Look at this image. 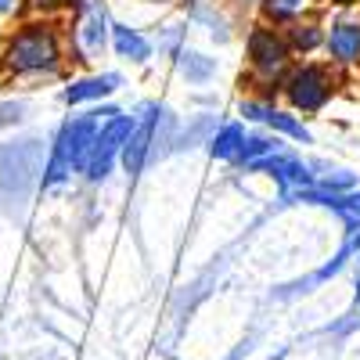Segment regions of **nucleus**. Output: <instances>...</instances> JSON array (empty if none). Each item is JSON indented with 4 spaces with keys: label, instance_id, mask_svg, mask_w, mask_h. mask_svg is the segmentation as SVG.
Listing matches in <instances>:
<instances>
[{
    "label": "nucleus",
    "instance_id": "obj_1",
    "mask_svg": "<svg viewBox=\"0 0 360 360\" xmlns=\"http://www.w3.org/2000/svg\"><path fill=\"white\" fill-rule=\"evenodd\" d=\"M112 115H119V108L108 105V108H90V112L69 119L62 127V134L54 137L51 162L44 166V188H58V184H65L72 173H83L86 155H90V148H94V137H98L101 123Z\"/></svg>",
    "mask_w": 360,
    "mask_h": 360
},
{
    "label": "nucleus",
    "instance_id": "obj_2",
    "mask_svg": "<svg viewBox=\"0 0 360 360\" xmlns=\"http://www.w3.org/2000/svg\"><path fill=\"white\" fill-rule=\"evenodd\" d=\"M4 69L11 76H40V72H54L62 65V40H58L54 25L47 22H29L18 33L8 37L4 44Z\"/></svg>",
    "mask_w": 360,
    "mask_h": 360
},
{
    "label": "nucleus",
    "instance_id": "obj_3",
    "mask_svg": "<svg viewBox=\"0 0 360 360\" xmlns=\"http://www.w3.org/2000/svg\"><path fill=\"white\" fill-rule=\"evenodd\" d=\"M245 51H249V69H252V76H256L259 83H278V86H281V79H285L288 69H292V58H295L281 29H270L266 22L256 25L252 33H249V40H245Z\"/></svg>",
    "mask_w": 360,
    "mask_h": 360
},
{
    "label": "nucleus",
    "instance_id": "obj_4",
    "mask_svg": "<svg viewBox=\"0 0 360 360\" xmlns=\"http://www.w3.org/2000/svg\"><path fill=\"white\" fill-rule=\"evenodd\" d=\"M281 94L292 105V112H321L335 94V76L332 69L303 62V65H292L288 76L281 79Z\"/></svg>",
    "mask_w": 360,
    "mask_h": 360
},
{
    "label": "nucleus",
    "instance_id": "obj_5",
    "mask_svg": "<svg viewBox=\"0 0 360 360\" xmlns=\"http://www.w3.org/2000/svg\"><path fill=\"white\" fill-rule=\"evenodd\" d=\"M134 127H137V119L123 115V112L101 123V130L94 137V148H90V155H86V166H83V176L90 180V184H98V180H105L112 173V166H115L119 155H123V144L134 134Z\"/></svg>",
    "mask_w": 360,
    "mask_h": 360
},
{
    "label": "nucleus",
    "instance_id": "obj_6",
    "mask_svg": "<svg viewBox=\"0 0 360 360\" xmlns=\"http://www.w3.org/2000/svg\"><path fill=\"white\" fill-rule=\"evenodd\" d=\"M324 51L332 65H360V18H339L328 25Z\"/></svg>",
    "mask_w": 360,
    "mask_h": 360
},
{
    "label": "nucleus",
    "instance_id": "obj_7",
    "mask_svg": "<svg viewBox=\"0 0 360 360\" xmlns=\"http://www.w3.org/2000/svg\"><path fill=\"white\" fill-rule=\"evenodd\" d=\"M108 18L98 4H83V15L76 22V44H79V54L83 62H90V58H98L108 44Z\"/></svg>",
    "mask_w": 360,
    "mask_h": 360
},
{
    "label": "nucleus",
    "instance_id": "obj_8",
    "mask_svg": "<svg viewBox=\"0 0 360 360\" xmlns=\"http://www.w3.org/2000/svg\"><path fill=\"white\" fill-rule=\"evenodd\" d=\"M155 127H159V108H152V115H144L141 123L134 127V134L127 137V144H123V166H127V173L130 176H137L141 169H144V162H148V155H152V144H155Z\"/></svg>",
    "mask_w": 360,
    "mask_h": 360
},
{
    "label": "nucleus",
    "instance_id": "obj_9",
    "mask_svg": "<svg viewBox=\"0 0 360 360\" xmlns=\"http://www.w3.org/2000/svg\"><path fill=\"white\" fill-rule=\"evenodd\" d=\"M119 86H123V76H119V72L83 76V79H76V83L65 90V101H69V105H90V101H101V98L115 94Z\"/></svg>",
    "mask_w": 360,
    "mask_h": 360
},
{
    "label": "nucleus",
    "instance_id": "obj_10",
    "mask_svg": "<svg viewBox=\"0 0 360 360\" xmlns=\"http://www.w3.org/2000/svg\"><path fill=\"white\" fill-rule=\"evenodd\" d=\"M112 47H115L119 58L137 62V65H144L148 58H152V44H148V37H141L137 29H130V25H112Z\"/></svg>",
    "mask_w": 360,
    "mask_h": 360
},
{
    "label": "nucleus",
    "instance_id": "obj_11",
    "mask_svg": "<svg viewBox=\"0 0 360 360\" xmlns=\"http://www.w3.org/2000/svg\"><path fill=\"white\" fill-rule=\"evenodd\" d=\"M324 33L328 29L321 22H310V18H299L285 29V40L292 47V54H314L317 47H324Z\"/></svg>",
    "mask_w": 360,
    "mask_h": 360
},
{
    "label": "nucleus",
    "instance_id": "obj_12",
    "mask_svg": "<svg viewBox=\"0 0 360 360\" xmlns=\"http://www.w3.org/2000/svg\"><path fill=\"white\" fill-rule=\"evenodd\" d=\"M245 127L242 123H224L213 137H209V152H213V159H224V162H234L238 155H242V144H245Z\"/></svg>",
    "mask_w": 360,
    "mask_h": 360
},
{
    "label": "nucleus",
    "instance_id": "obj_13",
    "mask_svg": "<svg viewBox=\"0 0 360 360\" xmlns=\"http://www.w3.org/2000/svg\"><path fill=\"white\" fill-rule=\"evenodd\" d=\"M314 0H259V15L266 25H292L307 15Z\"/></svg>",
    "mask_w": 360,
    "mask_h": 360
},
{
    "label": "nucleus",
    "instance_id": "obj_14",
    "mask_svg": "<svg viewBox=\"0 0 360 360\" xmlns=\"http://www.w3.org/2000/svg\"><path fill=\"white\" fill-rule=\"evenodd\" d=\"M263 127H270L274 134H285V137H292V141H303V144L310 141V130H307L303 123H299V119H295L292 112H281V108H274V105L266 108Z\"/></svg>",
    "mask_w": 360,
    "mask_h": 360
},
{
    "label": "nucleus",
    "instance_id": "obj_15",
    "mask_svg": "<svg viewBox=\"0 0 360 360\" xmlns=\"http://www.w3.org/2000/svg\"><path fill=\"white\" fill-rule=\"evenodd\" d=\"M176 65H180V76H188L191 83H209L217 76V58H205L198 51H184Z\"/></svg>",
    "mask_w": 360,
    "mask_h": 360
},
{
    "label": "nucleus",
    "instance_id": "obj_16",
    "mask_svg": "<svg viewBox=\"0 0 360 360\" xmlns=\"http://www.w3.org/2000/svg\"><path fill=\"white\" fill-rule=\"evenodd\" d=\"M274 152H281V141H278V137L249 134V137H245V144H242V155H238V162L252 166V162H259V159H266V155H274Z\"/></svg>",
    "mask_w": 360,
    "mask_h": 360
},
{
    "label": "nucleus",
    "instance_id": "obj_17",
    "mask_svg": "<svg viewBox=\"0 0 360 360\" xmlns=\"http://www.w3.org/2000/svg\"><path fill=\"white\" fill-rule=\"evenodd\" d=\"M18 11V0H0V18H8Z\"/></svg>",
    "mask_w": 360,
    "mask_h": 360
},
{
    "label": "nucleus",
    "instance_id": "obj_18",
    "mask_svg": "<svg viewBox=\"0 0 360 360\" xmlns=\"http://www.w3.org/2000/svg\"><path fill=\"white\" fill-rule=\"evenodd\" d=\"M346 252H360V227H356V234H353V242L346 245Z\"/></svg>",
    "mask_w": 360,
    "mask_h": 360
},
{
    "label": "nucleus",
    "instance_id": "obj_19",
    "mask_svg": "<svg viewBox=\"0 0 360 360\" xmlns=\"http://www.w3.org/2000/svg\"><path fill=\"white\" fill-rule=\"evenodd\" d=\"M328 4H335V8H353V4H360V0H328Z\"/></svg>",
    "mask_w": 360,
    "mask_h": 360
},
{
    "label": "nucleus",
    "instance_id": "obj_20",
    "mask_svg": "<svg viewBox=\"0 0 360 360\" xmlns=\"http://www.w3.org/2000/svg\"><path fill=\"white\" fill-rule=\"evenodd\" d=\"M356 299H360V278H356Z\"/></svg>",
    "mask_w": 360,
    "mask_h": 360
}]
</instances>
